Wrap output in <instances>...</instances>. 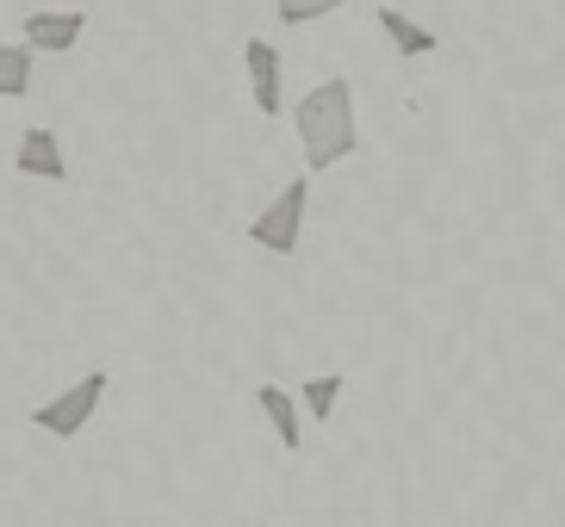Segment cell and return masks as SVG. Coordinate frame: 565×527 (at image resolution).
I'll return each mask as SVG.
<instances>
[{"mask_svg":"<svg viewBox=\"0 0 565 527\" xmlns=\"http://www.w3.org/2000/svg\"><path fill=\"white\" fill-rule=\"evenodd\" d=\"M292 125H299V149L311 174H330L335 162H349L361 149V118H354V87L349 75H330L317 82L311 94L292 106Z\"/></svg>","mask_w":565,"mask_h":527,"instance_id":"cell-1","label":"cell"},{"mask_svg":"<svg viewBox=\"0 0 565 527\" xmlns=\"http://www.w3.org/2000/svg\"><path fill=\"white\" fill-rule=\"evenodd\" d=\"M305 205H311V174H299V181L280 186V198H274V205H267V212L249 224V243L267 248V255H299Z\"/></svg>","mask_w":565,"mask_h":527,"instance_id":"cell-2","label":"cell"},{"mask_svg":"<svg viewBox=\"0 0 565 527\" xmlns=\"http://www.w3.org/2000/svg\"><path fill=\"white\" fill-rule=\"evenodd\" d=\"M100 404H106V373H82L68 391L44 397V404L32 410V422L44 434H56V441H68V434H82L87 422H94V410H100Z\"/></svg>","mask_w":565,"mask_h":527,"instance_id":"cell-3","label":"cell"},{"mask_svg":"<svg viewBox=\"0 0 565 527\" xmlns=\"http://www.w3.org/2000/svg\"><path fill=\"white\" fill-rule=\"evenodd\" d=\"M87 32V13H75V7H44V13H25L19 19V44L32 50H75Z\"/></svg>","mask_w":565,"mask_h":527,"instance_id":"cell-4","label":"cell"},{"mask_svg":"<svg viewBox=\"0 0 565 527\" xmlns=\"http://www.w3.org/2000/svg\"><path fill=\"white\" fill-rule=\"evenodd\" d=\"M13 168L32 174V181H68V155H63V137L51 125H25L13 149Z\"/></svg>","mask_w":565,"mask_h":527,"instance_id":"cell-5","label":"cell"},{"mask_svg":"<svg viewBox=\"0 0 565 527\" xmlns=\"http://www.w3.org/2000/svg\"><path fill=\"white\" fill-rule=\"evenodd\" d=\"M243 63H249V94H255V112L274 118L286 106V82H280V50L267 37H249L243 44Z\"/></svg>","mask_w":565,"mask_h":527,"instance_id":"cell-6","label":"cell"},{"mask_svg":"<svg viewBox=\"0 0 565 527\" xmlns=\"http://www.w3.org/2000/svg\"><path fill=\"white\" fill-rule=\"evenodd\" d=\"M255 404H262V416H267V429H274V441H280L286 453H299V447H305L299 397L286 391V385H262V391H255Z\"/></svg>","mask_w":565,"mask_h":527,"instance_id":"cell-7","label":"cell"},{"mask_svg":"<svg viewBox=\"0 0 565 527\" xmlns=\"http://www.w3.org/2000/svg\"><path fill=\"white\" fill-rule=\"evenodd\" d=\"M373 25L392 37V50H398L404 63H416V56H429V50H435V32H429V25H416L404 7H380V13H373Z\"/></svg>","mask_w":565,"mask_h":527,"instance_id":"cell-8","label":"cell"},{"mask_svg":"<svg viewBox=\"0 0 565 527\" xmlns=\"http://www.w3.org/2000/svg\"><path fill=\"white\" fill-rule=\"evenodd\" d=\"M342 391H349V379H342V373H317V379H305V391H292V397H299L305 422H330L335 404H342Z\"/></svg>","mask_w":565,"mask_h":527,"instance_id":"cell-9","label":"cell"},{"mask_svg":"<svg viewBox=\"0 0 565 527\" xmlns=\"http://www.w3.org/2000/svg\"><path fill=\"white\" fill-rule=\"evenodd\" d=\"M25 94H32V50L0 44V99H25Z\"/></svg>","mask_w":565,"mask_h":527,"instance_id":"cell-10","label":"cell"},{"mask_svg":"<svg viewBox=\"0 0 565 527\" xmlns=\"http://www.w3.org/2000/svg\"><path fill=\"white\" fill-rule=\"evenodd\" d=\"M349 0H274V13H280V25H311V19L323 13H342Z\"/></svg>","mask_w":565,"mask_h":527,"instance_id":"cell-11","label":"cell"},{"mask_svg":"<svg viewBox=\"0 0 565 527\" xmlns=\"http://www.w3.org/2000/svg\"><path fill=\"white\" fill-rule=\"evenodd\" d=\"M231 527H249V521H231Z\"/></svg>","mask_w":565,"mask_h":527,"instance_id":"cell-12","label":"cell"}]
</instances>
